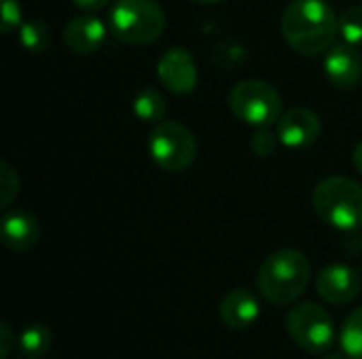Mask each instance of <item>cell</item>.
<instances>
[{
	"instance_id": "1",
	"label": "cell",
	"mask_w": 362,
	"mask_h": 359,
	"mask_svg": "<svg viewBox=\"0 0 362 359\" xmlns=\"http://www.w3.org/2000/svg\"><path fill=\"white\" fill-rule=\"evenodd\" d=\"M282 36L301 55L329 51L339 32V19L327 0H293L282 15Z\"/></svg>"
},
{
	"instance_id": "2",
	"label": "cell",
	"mask_w": 362,
	"mask_h": 359,
	"mask_svg": "<svg viewBox=\"0 0 362 359\" xmlns=\"http://www.w3.org/2000/svg\"><path fill=\"white\" fill-rule=\"evenodd\" d=\"M310 273V260L303 252L282 248L263 260L257 275V286L265 300L276 307H288L308 290Z\"/></svg>"
},
{
	"instance_id": "3",
	"label": "cell",
	"mask_w": 362,
	"mask_h": 359,
	"mask_svg": "<svg viewBox=\"0 0 362 359\" xmlns=\"http://www.w3.org/2000/svg\"><path fill=\"white\" fill-rule=\"evenodd\" d=\"M322 222L337 231L362 229V186L350 178L331 176L322 180L312 197Z\"/></svg>"
},
{
	"instance_id": "4",
	"label": "cell",
	"mask_w": 362,
	"mask_h": 359,
	"mask_svg": "<svg viewBox=\"0 0 362 359\" xmlns=\"http://www.w3.org/2000/svg\"><path fill=\"white\" fill-rule=\"evenodd\" d=\"M110 28L127 44H151L165 30V13L157 0H117L110 11Z\"/></svg>"
},
{
	"instance_id": "5",
	"label": "cell",
	"mask_w": 362,
	"mask_h": 359,
	"mask_svg": "<svg viewBox=\"0 0 362 359\" xmlns=\"http://www.w3.org/2000/svg\"><path fill=\"white\" fill-rule=\"evenodd\" d=\"M231 112L246 125L269 127L282 116V97L265 80H242L229 93Z\"/></svg>"
},
{
	"instance_id": "6",
	"label": "cell",
	"mask_w": 362,
	"mask_h": 359,
	"mask_svg": "<svg viewBox=\"0 0 362 359\" xmlns=\"http://www.w3.org/2000/svg\"><path fill=\"white\" fill-rule=\"evenodd\" d=\"M151 159L170 174L185 171L197 159V140L185 125L176 121H161L148 135Z\"/></svg>"
},
{
	"instance_id": "7",
	"label": "cell",
	"mask_w": 362,
	"mask_h": 359,
	"mask_svg": "<svg viewBox=\"0 0 362 359\" xmlns=\"http://www.w3.org/2000/svg\"><path fill=\"white\" fill-rule=\"evenodd\" d=\"M286 332L291 341L308 353H322L335 341L333 317L316 303L295 305L286 315Z\"/></svg>"
},
{
	"instance_id": "8",
	"label": "cell",
	"mask_w": 362,
	"mask_h": 359,
	"mask_svg": "<svg viewBox=\"0 0 362 359\" xmlns=\"http://www.w3.org/2000/svg\"><path fill=\"white\" fill-rule=\"evenodd\" d=\"M157 76L163 87H168L176 95H187L197 87V66L193 55L182 49L174 47L165 51L157 63Z\"/></svg>"
},
{
	"instance_id": "9",
	"label": "cell",
	"mask_w": 362,
	"mask_h": 359,
	"mask_svg": "<svg viewBox=\"0 0 362 359\" xmlns=\"http://www.w3.org/2000/svg\"><path fill=\"white\" fill-rule=\"evenodd\" d=\"M316 292L331 305H348L361 294V275L348 264L333 262L318 273Z\"/></svg>"
},
{
	"instance_id": "10",
	"label": "cell",
	"mask_w": 362,
	"mask_h": 359,
	"mask_svg": "<svg viewBox=\"0 0 362 359\" xmlns=\"http://www.w3.org/2000/svg\"><path fill=\"white\" fill-rule=\"evenodd\" d=\"M322 131V123L318 114L310 108H291L278 121V138L280 144L288 148H308L312 146Z\"/></svg>"
},
{
	"instance_id": "11",
	"label": "cell",
	"mask_w": 362,
	"mask_h": 359,
	"mask_svg": "<svg viewBox=\"0 0 362 359\" xmlns=\"http://www.w3.org/2000/svg\"><path fill=\"white\" fill-rule=\"evenodd\" d=\"M325 72L335 87L348 89L362 78V57L354 44H333L325 57Z\"/></svg>"
},
{
	"instance_id": "12",
	"label": "cell",
	"mask_w": 362,
	"mask_h": 359,
	"mask_svg": "<svg viewBox=\"0 0 362 359\" xmlns=\"http://www.w3.org/2000/svg\"><path fill=\"white\" fill-rule=\"evenodd\" d=\"M106 40V25L93 15L74 17L64 30L66 47L76 55H89L98 51Z\"/></svg>"
},
{
	"instance_id": "13",
	"label": "cell",
	"mask_w": 362,
	"mask_h": 359,
	"mask_svg": "<svg viewBox=\"0 0 362 359\" xmlns=\"http://www.w3.org/2000/svg\"><path fill=\"white\" fill-rule=\"evenodd\" d=\"M2 243L11 252H30L40 239V226L28 212H8L2 218Z\"/></svg>"
},
{
	"instance_id": "14",
	"label": "cell",
	"mask_w": 362,
	"mask_h": 359,
	"mask_svg": "<svg viewBox=\"0 0 362 359\" xmlns=\"http://www.w3.org/2000/svg\"><path fill=\"white\" fill-rule=\"evenodd\" d=\"M218 315H221V322L229 330H246L259 320L261 307H259V300L255 298L252 292L233 290L221 300Z\"/></svg>"
},
{
	"instance_id": "15",
	"label": "cell",
	"mask_w": 362,
	"mask_h": 359,
	"mask_svg": "<svg viewBox=\"0 0 362 359\" xmlns=\"http://www.w3.org/2000/svg\"><path fill=\"white\" fill-rule=\"evenodd\" d=\"M53 336L45 324H30L17 336V349L23 358L38 359L51 349Z\"/></svg>"
},
{
	"instance_id": "16",
	"label": "cell",
	"mask_w": 362,
	"mask_h": 359,
	"mask_svg": "<svg viewBox=\"0 0 362 359\" xmlns=\"http://www.w3.org/2000/svg\"><path fill=\"white\" fill-rule=\"evenodd\" d=\"M165 97L157 89H142L134 97V114L144 123H161L165 116Z\"/></svg>"
},
{
	"instance_id": "17",
	"label": "cell",
	"mask_w": 362,
	"mask_h": 359,
	"mask_svg": "<svg viewBox=\"0 0 362 359\" xmlns=\"http://www.w3.org/2000/svg\"><path fill=\"white\" fill-rule=\"evenodd\" d=\"M339 345L352 359H362V307L346 317L339 332Z\"/></svg>"
},
{
	"instance_id": "18",
	"label": "cell",
	"mask_w": 362,
	"mask_h": 359,
	"mask_svg": "<svg viewBox=\"0 0 362 359\" xmlns=\"http://www.w3.org/2000/svg\"><path fill=\"white\" fill-rule=\"evenodd\" d=\"M19 38H21V44L32 51V53H42L47 51L49 42H51V34L47 30V25L38 19L34 21H25L21 23L19 28Z\"/></svg>"
},
{
	"instance_id": "19",
	"label": "cell",
	"mask_w": 362,
	"mask_h": 359,
	"mask_svg": "<svg viewBox=\"0 0 362 359\" xmlns=\"http://www.w3.org/2000/svg\"><path fill=\"white\" fill-rule=\"evenodd\" d=\"M339 34L346 42L358 47L362 44V4L350 6L339 17Z\"/></svg>"
},
{
	"instance_id": "20",
	"label": "cell",
	"mask_w": 362,
	"mask_h": 359,
	"mask_svg": "<svg viewBox=\"0 0 362 359\" xmlns=\"http://www.w3.org/2000/svg\"><path fill=\"white\" fill-rule=\"evenodd\" d=\"M19 193V178L11 163H0V205L8 207Z\"/></svg>"
},
{
	"instance_id": "21",
	"label": "cell",
	"mask_w": 362,
	"mask_h": 359,
	"mask_svg": "<svg viewBox=\"0 0 362 359\" xmlns=\"http://www.w3.org/2000/svg\"><path fill=\"white\" fill-rule=\"evenodd\" d=\"M278 142H280V138L274 135V133L269 131V127H259V131L252 135L250 146H252V150H255L259 157H269V154H274Z\"/></svg>"
},
{
	"instance_id": "22",
	"label": "cell",
	"mask_w": 362,
	"mask_h": 359,
	"mask_svg": "<svg viewBox=\"0 0 362 359\" xmlns=\"http://www.w3.org/2000/svg\"><path fill=\"white\" fill-rule=\"evenodd\" d=\"M2 34H11L15 28H21V6L17 0H2Z\"/></svg>"
},
{
	"instance_id": "23",
	"label": "cell",
	"mask_w": 362,
	"mask_h": 359,
	"mask_svg": "<svg viewBox=\"0 0 362 359\" xmlns=\"http://www.w3.org/2000/svg\"><path fill=\"white\" fill-rule=\"evenodd\" d=\"M13 349H17V334L6 322H2L0 324V358L6 359Z\"/></svg>"
},
{
	"instance_id": "24",
	"label": "cell",
	"mask_w": 362,
	"mask_h": 359,
	"mask_svg": "<svg viewBox=\"0 0 362 359\" xmlns=\"http://www.w3.org/2000/svg\"><path fill=\"white\" fill-rule=\"evenodd\" d=\"M78 8H83V11H89V13H93V11H100V8H104L110 0H72Z\"/></svg>"
},
{
	"instance_id": "25",
	"label": "cell",
	"mask_w": 362,
	"mask_h": 359,
	"mask_svg": "<svg viewBox=\"0 0 362 359\" xmlns=\"http://www.w3.org/2000/svg\"><path fill=\"white\" fill-rule=\"evenodd\" d=\"M352 161H354V167L358 169V174L362 176V142L356 144V148H354V154H352Z\"/></svg>"
},
{
	"instance_id": "26",
	"label": "cell",
	"mask_w": 362,
	"mask_h": 359,
	"mask_svg": "<svg viewBox=\"0 0 362 359\" xmlns=\"http://www.w3.org/2000/svg\"><path fill=\"white\" fill-rule=\"evenodd\" d=\"M322 359H352L346 351H339V353H329V355H325Z\"/></svg>"
},
{
	"instance_id": "27",
	"label": "cell",
	"mask_w": 362,
	"mask_h": 359,
	"mask_svg": "<svg viewBox=\"0 0 362 359\" xmlns=\"http://www.w3.org/2000/svg\"><path fill=\"white\" fill-rule=\"evenodd\" d=\"M193 2H199V4H214V2H221V0H193Z\"/></svg>"
},
{
	"instance_id": "28",
	"label": "cell",
	"mask_w": 362,
	"mask_h": 359,
	"mask_svg": "<svg viewBox=\"0 0 362 359\" xmlns=\"http://www.w3.org/2000/svg\"><path fill=\"white\" fill-rule=\"evenodd\" d=\"M361 273H362V269H361Z\"/></svg>"
}]
</instances>
